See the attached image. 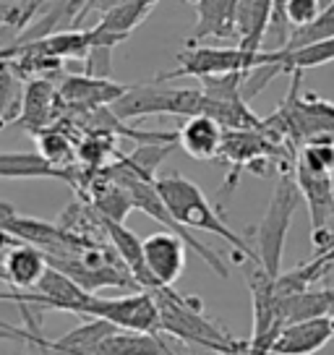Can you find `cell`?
Masks as SVG:
<instances>
[{"mask_svg": "<svg viewBox=\"0 0 334 355\" xmlns=\"http://www.w3.org/2000/svg\"><path fill=\"white\" fill-rule=\"evenodd\" d=\"M159 311V329L162 334L178 340V343H193L212 350L217 355H245L248 340H238L230 332H225L217 322L204 313V303L196 295H180L175 288L152 290Z\"/></svg>", "mask_w": 334, "mask_h": 355, "instance_id": "1", "label": "cell"}, {"mask_svg": "<svg viewBox=\"0 0 334 355\" xmlns=\"http://www.w3.org/2000/svg\"><path fill=\"white\" fill-rule=\"evenodd\" d=\"M155 189L159 193L162 204L167 207V211L173 214V220L183 225L186 230H201V233H209L222 238L235 248V261H251L258 264V256L254 243L243 241L238 233H233L227 225H225L222 214L214 209L206 193L193 183L188 178H183L180 173H170V175L155 178Z\"/></svg>", "mask_w": 334, "mask_h": 355, "instance_id": "2", "label": "cell"}, {"mask_svg": "<svg viewBox=\"0 0 334 355\" xmlns=\"http://www.w3.org/2000/svg\"><path fill=\"white\" fill-rule=\"evenodd\" d=\"M279 60V50H243V47H209V44H193L178 53V68L159 73L157 81H173V78H209L227 76V73H251L261 66H274Z\"/></svg>", "mask_w": 334, "mask_h": 355, "instance_id": "3", "label": "cell"}, {"mask_svg": "<svg viewBox=\"0 0 334 355\" xmlns=\"http://www.w3.org/2000/svg\"><path fill=\"white\" fill-rule=\"evenodd\" d=\"M115 118L134 121L144 115H178V118H193L206 115V94L204 89L191 87H157V84H141L128 87L118 100L110 105Z\"/></svg>", "mask_w": 334, "mask_h": 355, "instance_id": "4", "label": "cell"}, {"mask_svg": "<svg viewBox=\"0 0 334 355\" xmlns=\"http://www.w3.org/2000/svg\"><path fill=\"white\" fill-rule=\"evenodd\" d=\"M298 201H301V191L295 186L292 170L279 173L269 209L256 227V243H254L258 264L264 266V272L272 277L282 275V251H285L290 220H292V211L298 207Z\"/></svg>", "mask_w": 334, "mask_h": 355, "instance_id": "5", "label": "cell"}, {"mask_svg": "<svg viewBox=\"0 0 334 355\" xmlns=\"http://www.w3.org/2000/svg\"><path fill=\"white\" fill-rule=\"evenodd\" d=\"M87 319H102V322L115 324L118 329L141 334H162L159 329V311H157L155 295L149 290H134L121 298H100L87 309Z\"/></svg>", "mask_w": 334, "mask_h": 355, "instance_id": "6", "label": "cell"}, {"mask_svg": "<svg viewBox=\"0 0 334 355\" xmlns=\"http://www.w3.org/2000/svg\"><path fill=\"white\" fill-rule=\"evenodd\" d=\"M292 178L301 191V199L311 211V241L316 248L329 245L334 233L329 225L334 220V173H322L303 165L301 159L292 162Z\"/></svg>", "mask_w": 334, "mask_h": 355, "instance_id": "7", "label": "cell"}, {"mask_svg": "<svg viewBox=\"0 0 334 355\" xmlns=\"http://www.w3.org/2000/svg\"><path fill=\"white\" fill-rule=\"evenodd\" d=\"M125 84H118L112 78L89 76V73H68L58 84V97L66 110H97V107H110L112 102L125 92Z\"/></svg>", "mask_w": 334, "mask_h": 355, "instance_id": "8", "label": "cell"}, {"mask_svg": "<svg viewBox=\"0 0 334 355\" xmlns=\"http://www.w3.org/2000/svg\"><path fill=\"white\" fill-rule=\"evenodd\" d=\"M188 243L175 233H155L144 241V261L157 288H175L186 269ZM155 288V290H157Z\"/></svg>", "mask_w": 334, "mask_h": 355, "instance_id": "9", "label": "cell"}, {"mask_svg": "<svg viewBox=\"0 0 334 355\" xmlns=\"http://www.w3.org/2000/svg\"><path fill=\"white\" fill-rule=\"evenodd\" d=\"M334 340V313L285 324L272 343V355H316Z\"/></svg>", "mask_w": 334, "mask_h": 355, "instance_id": "10", "label": "cell"}, {"mask_svg": "<svg viewBox=\"0 0 334 355\" xmlns=\"http://www.w3.org/2000/svg\"><path fill=\"white\" fill-rule=\"evenodd\" d=\"M0 178H8V180L53 178V180H66L81 191L87 186L89 170L81 173L76 167H55L39 152H0Z\"/></svg>", "mask_w": 334, "mask_h": 355, "instance_id": "11", "label": "cell"}, {"mask_svg": "<svg viewBox=\"0 0 334 355\" xmlns=\"http://www.w3.org/2000/svg\"><path fill=\"white\" fill-rule=\"evenodd\" d=\"M58 110H63V105H60L55 84L47 78H32L24 89L19 118L11 121V125L37 136L39 131H45L55 123Z\"/></svg>", "mask_w": 334, "mask_h": 355, "instance_id": "12", "label": "cell"}, {"mask_svg": "<svg viewBox=\"0 0 334 355\" xmlns=\"http://www.w3.org/2000/svg\"><path fill=\"white\" fill-rule=\"evenodd\" d=\"M102 220V230H105V238L110 241V245L115 248V254L121 256V261L128 266V272L134 275V279L139 282V288L141 290H152L157 288L152 275H149V269H146V261H144V241L134 233V230H128L123 222H115V220Z\"/></svg>", "mask_w": 334, "mask_h": 355, "instance_id": "13", "label": "cell"}, {"mask_svg": "<svg viewBox=\"0 0 334 355\" xmlns=\"http://www.w3.org/2000/svg\"><path fill=\"white\" fill-rule=\"evenodd\" d=\"M178 146L193 159H220L222 152L225 128L217 121L206 118V115H193L186 118V123L178 131Z\"/></svg>", "mask_w": 334, "mask_h": 355, "instance_id": "14", "label": "cell"}, {"mask_svg": "<svg viewBox=\"0 0 334 355\" xmlns=\"http://www.w3.org/2000/svg\"><path fill=\"white\" fill-rule=\"evenodd\" d=\"M238 0H199L196 3V26L191 42L204 40H238L235 32Z\"/></svg>", "mask_w": 334, "mask_h": 355, "instance_id": "15", "label": "cell"}, {"mask_svg": "<svg viewBox=\"0 0 334 355\" xmlns=\"http://www.w3.org/2000/svg\"><path fill=\"white\" fill-rule=\"evenodd\" d=\"M3 266H6V282L13 285V290H34L50 264L45 259V251L19 241L8 248Z\"/></svg>", "mask_w": 334, "mask_h": 355, "instance_id": "16", "label": "cell"}, {"mask_svg": "<svg viewBox=\"0 0 334 355\" xmlns=\"http://www.w3.org/2000/svg\"><path fill=\"white\" fill-rule=\"evenodd\" d=\"M272 11H274V0H238V16H235L238 47L264 50Z\"/></svg>", "mask_w": 334, "mask_h": 355, "instance_id": "17", "label": "cell"}, {"mask_svg": "<svg viewBox=\"0 0 334 355\" xmlns=\"http://www.w3.org/2000/svg\"><path fill=\"white\" fill-rule=\"evenodd\" d=\"M37 149L39 155L45 157L47 162H53L55 167H73V159H76V144L71 139V133L63 128V125H50L45 131H39L37 136Z\"/></svg>", "mask_w": 334, "mask_h": 355, "instance_id": "18", "label": "cell"}, {"mask_svg": "<svg viewBox=\"0 0 334 355\" xmlns=\"http://www.w3.org/2000/svg\"><path fill=\"white\" fill-rule=\"evenodd\" d=\"M326 37H334V0H322V13L319 19L303 29H295L290 34L285 50H298V47H306L311 42H319V40H326Z\"/></svg>", "mask_w": 334, "mask_h": 355, "instance_id": "19", "label": "cell"}, {"mask_svg": "<svg viewBox=\"0 0 334 355\" xmlns=\"http://www.w3.org/2000/svg\"><path fill=\"white\" fill-rule=\"evenodd\" d=\"M13 102V92H11V73H6L0 68V125H6V112H8V105Z\"/></svg>", "mask_w": 334, "mask_h": 355, "instance_id": "20", "label": "cell"}, {"mask_svg": "<svg viewBox=\"0 0 334 355\" xmlns=\"http://www.w3.org/2000/svg\"><path fill=\"white\" fill-rule=\"evenodd\" d=\"M123 3H128V0H89V6H87V8H84V13L78 16L76 26L84 21L89 13H100V16H102V13L112 11V8H118V6H123Z\"/></svg>", "mask_w": 334, "mask_h": 355, "instance_id": "21", "label": "cell"}, {"mask_svg": "<svg viewBox=\"0 0 334 355\" xmlns=\"http://www.w3.org/2000/svg\"><path fill=\"white\" fill-rule=\"evenodd\" d=\"M87 6H89V0H66L63 8H60V19H66V21H71L73 26H76L78 16L84 13Z\"/></svg>", "mask_w": 334, "mask_h": 355, "instance_id": "22", "label": "cell"}, {"mask_svg": "<svg viewBox=\"0 0 334 355\" xmlns=\"http://www.w3.org/2000/svg\"><path fill=\"white\" fill-rule=\"evenodd\" d=\"M165 337H167V334H165ZM167 355H188V353L180 347L178 340H173V337H170V340H167Z\"/></svg>", "mask_w": 334, "mask_h": 355, "instance_id": "23", "label": "cell"}, {"mask_svg": "<svg viewBox=\"0 0 334 355\" xmlns=\"http://www.w3.org/2000/svg\"><path fill=\"white\" fill-rule=\"evenodd\" d=\"M329 243H334V238H332V241H329Z\"/></svg>", "mask_w": 334, "mask_h": 355, "instance_id": "24", "label": "cell"}]
</instances>
